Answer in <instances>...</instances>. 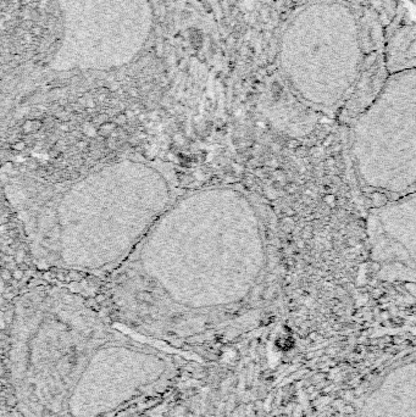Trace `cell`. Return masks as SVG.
<instances>
[{"label":"cell","mask_w":416,"mask_h":417,"mask_svg":"<svg viewBox=\"0 0 416 417\" xmlns=\"http://www.w3.org/2000/svg\"><path fill=\"white\" fill-rule=\"evenodd\" d=\"M2 185L38 266L108 276L182 192L174 163L137 154L68 178L11 166Z\"/></svg>","instance_id":"cell-2"},{"label":"cell","mask_w":416,"mask_h":417,"mask_svg":"<svg viewBox=\"0 0 416 417\" xmlns=\"http://www.w3.org/2000/svg\"><path fill=\"white\" fill-rule=\"evenodd\" d=\"M357 417H416V354L380 378Z\"/></svg>","instance_id":"cell-6"},{"label":"cell","mask_w":416,"mask_h":417,"mask_svg":"<svg viewBox=\"0 0 416 417\" xmlns=\"http://www.w3.org/2000/svg\"><path fill=\"white\" fill-rule=\"evenodd\" d=\"M277 265L265 201L243 184H210L177 195L104 291L126 318L218 324L266 300Z\"/></svg>","instance_id":"cell-1"},{"label":"cell","mask_w":416,"mask_h":417,"mask_svg":"<svg viewBox=\"0 0 416 417\" xmlns=\"http://www.w3.org/2000/svg\"><path fill=\"white\" fill-rule=\"evenodd\" d=\"M385 55L390 75L416 70V21L403 9L388 29Z\"/></svg>","instance_id":"cell-7"},{"label":"cell","mask_w":416,"mask_h":417,"mask_svg":"<svg viewBox=\"0 0 416 417\" xmlns=\"http://www.w3.org/2000/svg\"><path fill=\"white\" fill-rule=\"evenodd\" d=\"M347 126L353 168L366 194L386 204L416 192V70L390 75Z\"/></svg>","instance_id":"cell-4"},{"label":"cell","mask_w":416,"mask_h":417,"mask_svg":"<svg viewBox=\"0 0 416 417\" xmlns=\"http://www.w3.org/2000/svg\"><path fill=\"white\" fill-rule=\"evenodd\" d=\"M408 1L413 2V4H414V5H416V0H408Z\"/></svg>","instance_id":"cell-8"},{"label":"cell","mask_w":416,"mask_h":417,"mask_svg":"<svg viewBox=\"0 0 416 417\" xmlns=\"http://www.w3.org/2000/svg\"><path fill=\"white\" fill-rule=\"evenodd\" d=\"M366 233L377 279L416 284V192L370 209Z\"/></svg>","instance_id":"cell-5"},{"label":"cell","mask_w":416,"mask_h":417,"mask_svg":"<svg viewBox=\"0 0 416 417\" xmlns=\"http://www.w3.org/2000/svg\"><path fill=\"white\" fill-rule=\"evenodd\" d=\"M401 0H292L277 45L281 82L313 111L348 125L390 77L386 38Z\"/></svg>","instance_id":"cell-3"}]
</instances>
